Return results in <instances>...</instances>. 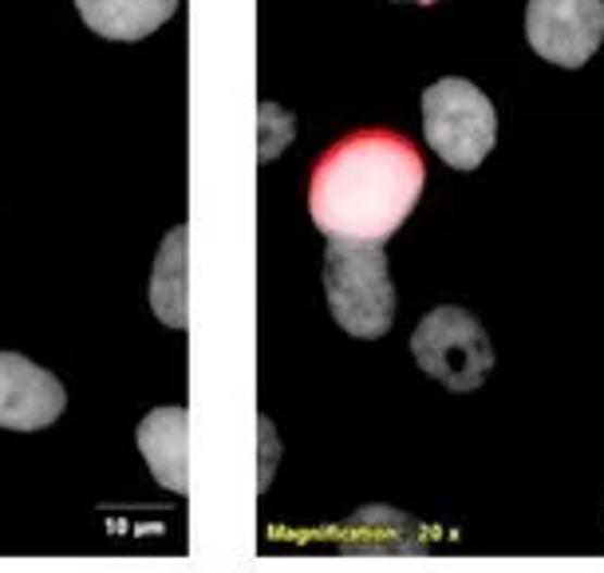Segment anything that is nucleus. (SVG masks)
Listing matches in <instances>:
<instances>
[{
    "mask_svg": "<svg viewBox=\"0 0 604 573\" xmlns=\"http://www.w3.org/2000/svg\"><path fill=\"white\" fill-rule=\"evenodd\" d=\"M139 451L159 478V487L186 495L190 490V420L186 408H159L139 423Z\"/></svg>",
    "mask_w": 604,
    "mask_h": 573,
    "instance_id": "7",
    "label": "nucleus"
},
{
    "mask_svg": "<svg viewBox=\"0 0 604 573\" xmlns=\"http://www.w3.org/2000/svg\"><path fill=\"white\" fill-rule=\"evenodd\" d=\"M423 130L446 166L478 171L498 142L494 103L470 79H439L423 91Z\"/></svg>",
    "mask_w": 604,
    "mask_h": 573,
    "instance_id": "3",
    "label": "nucleus"
},
{
    "mask_svg": "<svg viewBox=\"0 0 604 573\" xmlns=\"http://www.w3.org/2000/svg\"><path fill=\"white\" fill-rule=\"evenodd\" d=\"M411 357L451 391H475L494 369V345L482 321L458 304H439L411 333Z\"/></svg>",
    "mask_w": 604,
    "mask_h": 573,
    "instance_id": "4",
    "label": "nucleus"
},
{
    "mask_svg": "<svg viewBox=\"0 0 604 573\" xmlns=\"http://www.w3.org/2000/svg\"><path fill=\"white\" fill-rule=\"evenodd\" d=\"M76 9L103 40H142L171 21L178 0H76Z\"/></svg>",
    "mask_w": 604,
    "mask_h": 573,
    "instance_id": "8",
    "label": "nucleus"
},
{
    "mask_svg": "<svg viewBox=\"0 0 604 573\" xmlns=\"http://www.w3.org/2000/svg\"><path fill=\"white\" fill-rule=\"evenodd\" d=\"M186 226H178L171 238L162 241V261L159 270H154V313H159L162 325L171 328H186L190 325V316H186Z\"/></svg>",
    "mask_w": 604,
    "mask_h": 573,
    "instance_id": "9",
    "label": "nucleus"
},
{
    "mask_svg": "<svg viewBox=\"0 0 604 573\" xmlns=\"http://www.w3.org/2000/svg\"><path fill=\"white\" fill-rule=\"evenodd\" d=\"M64 384L21 352H0V427L43 432L64 415Z\"/></svg>",
    "mask_w": 604,
    "mask_h": 573,
    "instance_id": "6",
    "label": "nucleus"
},
{
    "mask_svg": "<svg viewBox=\"0 0 604 573\" xmlns=\"http://www.w3.org/2000/svg\"><path fill=\"white\" fill-rule=\"evenodd\" d=\"M427 186L419 147L400 130L364 127L332 142L309 174V214L332 241H383L407 222Z\"/></svg>",
    "mask_w": 604,
    "mask_h": 573,
    "instance_id": "1",
    "label": "nucleus"
},
{
    "mask_svg": "<svg viewBox=\"0 0 604 573\" xmlns=\"http://www.w3.org/2000/svg\"><path fill=\"white\" fill-rule=\"evenodd\" d=\"M529 48L557 67H581L604 40V0H529Z\"/></svg>",
    "mask_w": 604,
    "mask_h": 573,
    "instance_id": "5",
    "label": "nucleus"
},
{
    "mask_svg": "<svg viewBox=\"0 0 604 573\" xmlns=\"http://www.w3.org/2000/svg\"><path fill=\"white\" fill-rule=\"evenodd\" d=\"M324 297L348 336L376 340L395 325V285L379 241H332L324 253Z\"/></svg>",
    "mask_w": 604,
    "mask_h": 573,
    "instance_id": "2",
    "label": "nucleus"
},
{
    "mask_svg": "<svg viewBox=\"0 0 604 573\" xmlns=\"http://www.w3.org/2000/svg\"><path fill=\"white\" fill-rule=\"evenodd\" d=\"M411 4H435V0H411Z\"/></svg>",
    "mask_w": 604,
    "mask_h": 573,
    "instance_id": "10",
    "label": "nucleus"
}]
</instances>
